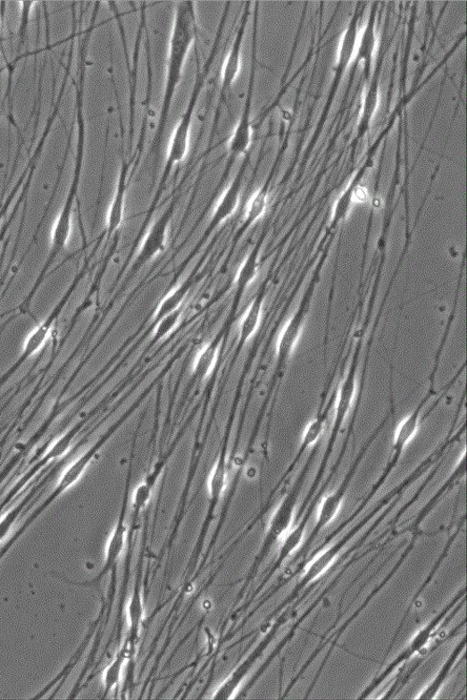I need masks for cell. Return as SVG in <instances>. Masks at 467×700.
I'll return each mask as SVG.
<instances>
[{
  "mask_svg": "<svg viewBox=\"0 0 467 700\" xmlns=\"http://www.w3.org/2000/svg\"><path fill=\"white\" fill-rule=\"evenodd\" d=\"M360 4L354 11V13L350 21V23L343 34L338 54V64L336 74H341L348 66H350L353 55L355 52L356 45L359 39L358 22L361 16Z\"/></svg>",
  "mask_w": 467,
  "mask_h": 700,
  "instance_id": "obj_24",
  "label": "cell"
},
{
  "mask_svg": "<svg viewBox=\"0 0 467 700\" xmlns=\"http://www.w3.org/2000/svg\"><path fill=\"white\" fill-rule=\"evenodd\" d=\"M229 463L226 450H222L209 477V506L204 521L212 522L216 508L225 493L228 484Z\"/></svg>",
  "mask_w": 467,
  "mask_h": 700,
  "instance_id": "obj_21",
  "label": "cell"
},
{
  "mask_svg": "<svg viewBox=\"0 0 467 700\" xmlns=\"http://www.w3.org/2000/svg\"><path fill=\"white\" fill-rule=\"evenodd\" d=\"M252 2H247L245 8H243L232 46L227 56L225 64H223L215 121L216 120L218 121L221 105L223 104V102H225L228 93L230 91L240 72L243 43H245L247 26L252 14Z\"/></svg>",
  "mask_w": 467,
  "mask_h": 700,
  "instance_id": "obj_15",
  "label": "cell"
},
{
  "mask_svg": "<svg viewBox=\"0 0 467 700\" xmlns=\"http://www.w3.org/2000/svg\"><path fill=\"white\" fill-rule=\"evenodd\" d=\"M251 152L252 150H250L245 155V157H243L241 166L238 169L234 179L230 183L226 192L222 194L218 204H216V207L213 210L212 215L211 221L204 236H203V238H201V242L205 241L209 235H211L218 228V226L227 221L236 212L239 204L240 195L243 188V180H245L246 173L251 161Z\"/></svg>",
  "mask_w": 467,
  "mask_h": 700,
  "instance_id": "obj_16",
  "label": "cell"
},
{
  "mask_svg": "<svg viewBox=\"0 0 467 700\" xmlns=\"http://www.w3.org/2000/svg\"><path fill=\"white\" fill-rule=\"evenodd\" d=\"M197 34L196 4L194 2L176 3L170 39L164 94L162 97L157 127L150 152L155 160L160 155L173 99L180 84L187 58L194 43H196Z\"/></svg>",
  "mask_w": 467,
  "mask_h": 700,
  "instance_id": "obj_1",
  "label": "cell"
},
{
  "mask_svg": "<svg viewBox=\"0 0 467 700\" xmlns=\"http://www.w3.org/2000/svg\"><path fill=\"white\" fill-rule=\"evenodd\" d=\"M421 531H419V532H413V538H412V540H411V543L408 545V546H407V547H405V549L404 550V552H403V553H402V554L400 555V558H399L398 562L396 563V565H395V566H394V568L391 570V571L388 573V576H386V578L383 579V581H382L380 584H379V585H378V586H377V587H376V588H374V589L371 591V594H370V595L367 596V599H365V601H364V602H363V604H362L359 606V608H358V609H357V610H356V611H355V612H354V613H353V614H352V615L349 617V619H348L346 621H345V622L343 623V625H342V626H340V628H339V629H337V631H336V632H335V633H334V634H333V635L330 637V639H332V638H335V640L333 641V643H332V646H331V647H330V649H329V653L327 654V656H326V658H324V661H323L322 664L321 665V667H320V669H319V671H318V673H317V675L315 676V678H314V680H313V684H312L311 688H309V690L307 691V693H306V696H304V698H307V697H309V695H311L312 691L313 690V688H314V687H315V685H316V683H317V681H318V679H319V677H320V675H321V671H322V670H323L324 666H326V665H327V662H328V661H329V657H330V655L332 654V653H333V651H334V648H335V646H336V644H337V643H338V641L340 639V638H341V636L343 635V633H344L345 631H346V630H347V629L350 627V625H351V624H352V623H353V622H354V621L357 619V617L359 616V614H360V613H361V612H363V611L365 609V607H367V606L370 604V603H371V602L373 600L374 596H375L376 595H378V594L379 593V591H380V590H381V589H382V588H384L386 585H388V582H390V580H391V579L394 578L395 574H396L397 571L400 569V567H401V566H402V564L404 562V561H405V560H407V558L409 557L410 554H411V553H412V551L414 549V547H415V544H416V542H417L418 538L421 537Z\"/></svg>",
  "mask_w": 467,
  "mask_h": 700,
  "instance_id": "obj_18",
  "label": "cell"
},
{
  "mask_svg": "<svg viewBox=\"0 0 467 700\" xmlns=\"http://www.w3.org/2000/svg\"><path fill=\"white\" fill-rule=\"evenodd\" d=\"M360 350H361V344L357 346L351 366L348 370V373L346 377H345L344 380L340 384L339 388L338 390V398H337L338 403L336 404V414L331 428L330 436L329 438L326 449H324L322 459L316 471V475L313 479V482L309 489L307 496L304 497V499L303 500L299 511L296 514V519L294 521V523H297L299 520L302 518L303 513L304 512V511H306L310 503L313 499L316 492L320 488L321 480L324 475H326L329 461L333 455L335 446L338 438V436L340 434L344 421L345 420H346L347 416L350 413L352 404L354 396L356 395V389H357V369L359 363Z\"/></svg>",
  "mask_w": 467,
  "mask_h": 700,
  "instance_id": "obj_5",
  "label": "cell"
},
{
  "mask_svg": "<svg viewBox=\"0 0 467 700\" xmlns=\"http://www.w3.org/2000/svg\"><path fill=\"white\" fill-rule=\"evenodd\" d=\"M330 409H331V402L324 409L322 406H319L316 417L308 424L306 429H304L303 438L300 446L298 447V450L296 452V454L293 459V461L291 462V463L289 464V466L288 467L286 472L283 473V476L279 481V483L274 488L271 496L269 499L270 501L273 498L275 493L279 490V488L281 487L283 482H286L287 479L290 477V475H292V472L295 471L298 462L304 455V453H306V451L311 446H314V444H316L317 441L320 439L324 426H326V422L329 418Z\"/></svg>",
  "mask_w": 467,
  "mask_h": 700,
  "instance_id": "obj_20",
  "label": "cell"
},
{
  "mask_svg": "<svg viewBox=\"0 0 467 700\" xmlns=\"http://www.w3.org/2000/svg\"><path fill=\"white\" fill-rule=\"evenodd\" d=\"M83 425L84 422L80 421V423L77 424L69 431H67L66 434L61 436L48 449L44 460L46 462H51L59 458H63L64 455H66L67 452L72 446L79 429L83 428Z\"/></svg>",
  "mask_w": 467,
  "mask_h": 700,
  "instance_id": "obj_35",
  "label": "cell"
},
{
  "mask_svg": "<svg viewBox=\"0 0 467 700\" xmlns=\"http://www.w3.org/2000/svg\"><path fill=\"white\" fill-rule=\"evenodd\" d=\"M262 240L250 251L247 257L241 263L236 275V295L234 307L237 308L249 286L255 280L259 271Z\"/></svg>",
  "mask_w": 467,
  "mask_h": 700,
  "instance_id": "obj_23",
  "label": "cell"
},
{
  "mask_svg": "<svg viewBox=\"0 0 467 700\" xmlns=\"http://www.w3.org/2000/svg\"><path fill=\"white\" fill-rule=\"evenodd\" d=\"M131 472H132V462L130 463V468L128 471L123 503H121L118 519L116 521V523L114 525V528L113 529V532L111 534L110 539L106 546L105 561L103 565V568H101V570L95 576V578L90 580H87L83 582H75V581H70L63 578H60V576L58 575L59 579H63L64 582L74 587L89 588H97L101 584V582H103V580L106 578V576L109 575L110 573L115 575L121 555V554L124 553L128 541L129 527L127 525V514H128V507H129V489L131 484Z\"/></svg>",
  "mask_w": 467,
  "mask_h": 700,
  "instance_id": "obj_10",
  "label": "cell"
},
{
  "mask_svg": "<svg viewBox=\"0 0 467 700\" xmlns=\"http://www.w3.org/2000/svg\"><path fill=\"white\" fill-rule=\"evenodd\" d=\"M132 656L127 643L119 649L113 662L107 666L104 674V696L107 697L118 686L121 681V672H123L126 662Z\"/></svg>",
  "mask_w": 467,
  "mask_h": 700,
  "instance_id": "obj_32",
  "label": "cell"
},
{
  "mask_svg": "<svg viewBox=\"0 0 467 700\" xmlns=\"http://www.w3.org/2000/svg\"><path fill=\"white\" fill-rule=\"evenodd\" d=\"M182 313H184V310H182V307H180L179 310L157 321L154 329L153 342L157 343L171 336V334L176 330V328L179 325Z\"/></svg>",
  "mask_w": 467,
  "mask_h": 700,
  "instance_id": "obj_36",
  "label": "cell"
},
{
  "mask_svg": "<svg viewBox=\"0 0 467 700\" xmlns=\"http://www.w3.org/2000/svg\"><path fill=\"white\" fill-rule=\"evenodd\" d=\"M465 598V588H462L433 619L420 629L413 638L410 644L405 646L401 653L395 658V660L386 667L381 672L373 679L371 683L364 688V690L358 696L360 699L369 697L373 691L379 688V686L388 679L399 666L407 663L412 658L424 649L426 646L432 639L438 626L446 619L455 606L458 605L463 599Z\"/></svg>",
  "mask_w": 467,
  "mask_h": 700,
  "instance_id": "obj_9",
  "label": "cell"
},
{
  "mask_svg": "<svg viewBox=\"0 0 467 700\" xmlns=\"http://www.w3.org/2000/svg\"><path fill=\"white\" fill-rule=\"evenodd\" d=\"M176 209V200H173L168 209L156 220L144 241H142L137 256L131 267V275L140 271L167 248L170 226Z\"/></svg>",
  "mask_w": 467,
  "mask_h": 700,
  "instance_id": "obj_14",
  "label": "cell"
},
{
  "mask_svg": "<svg viewBox=\"0 0 467 700\" xmlns=\"http://www.w3.org/2000/svg\"><path fill=\"white\" fill-rule=\"evenodd\" d=\"M223 7L225 8H223L221 12V16L217 27V31L213 41V45L211 49V53L204 65H203V68L200 65L198 51L197 48L196 47V71L194 86L190 94L188 106L184 113H182V115L180 116L178 125L173 132L170 143L165 168L163 172H162L156 192L154 194V199L150 205L148 217H151L154 214L157 207V204L161 199L162 195H163V192L167 187L168 180L171 175L174 167L176 166V164L184 162L188 154L191 129L193 125L195 112L197 107L201 93L203 89H204L205 88L206 82L213 70L216 57L220 52L223 32H225L226 25L229 16V12L231 9V3L228 2Z\"/></svg>",
  "mask_w": 467,
  "mask_h": 700,
  "instance_id": "obj_2",
  "label": "cell"
},
{
  "mask_svg": "<svg viewBox=\"0 0 467 700\" xmlns=\"http://www.w3.org/2000/svg\"><path fill=\"white\" fill-rule=\"evenodd\" d=\"M266 291L261 289L252 301L245 316L242 317L239 324L238 342L237 354H240L243 347L257 332L261 324L263 315V305L265 301Z\"/></svg>",
  "mask_w": 467,
  "mask_h": 700,
  "instance_id": "obj_22",
  "label": "cell"
},
{
  "mask_svg": "<svg viewBox=\"0 0 467 700\" xmlns=\"http://www.w3.org/2000/svg\"><path fill=\"white\" fill-rule=\"evenodd\" d=\"M465 646L466 640L464 637L463 639L455 646L450 656L446 658V661L441 667L438 673L433 679L432 682L420 693V695L417 696V699H434L437 697L446 680H448V678L454 665L456 664L458 658L465 649Z\"/></svg>",
  "mask_w": 467,
  "mask_h": 700,
  "instance_id": "obj_27",
  "label": "cell"
},
{
  "mask_svg": "<svg viewBox=\"0 0 467 700\" xmlns=\"http://www.w3.org/2000/svg\"><path fill=\"white\" fill-rule=\"evenodd\" d=\"M390 408L388 411V413L385 414L384 418L380 421L378 426L374 429L371 432V435L368 438L367 441L363 443L360 451L358 452L357 456L354 460L353 463H351L349 470L345 475L343 480L339 484V486L328 496L326 498L323 499L322 503L321 504V507L318 512V518L316 524L310 534V537L304 542L300 549V551L296 554L294 561L290 562L289 567L298 563L297 568L296 571L289 576L288 579L282 581L283 585L288 584L291 580H293L296 575H298L304 569V561H306V555L309 553L310 549L312 548L314 541L319 537L321 531L326 529L338 516V512L340 511L345 497H346L348 490L353 483V480L356 475V472L364 459L367 456L369 451L376 442V440L380 436L381 432L384 430L386 426H388L392 419L396 417V405H395V396H394V390H393V384L391 383L390 387Z\"/></svg>",
  "mask_w": 467,
  "mask_h": 700,
  "instance_id": "obj_3",
  "label": "cell"
},
{
  "mask_svg": "<svg viewBox=\"0 0 467 700\" xmlns=\"http://www.w3.org/2000/svg\"><path fill=\"white\" fill-rule=\"evenodd\" d=\"M193 285V279L190 278L185 281L180 282L171 289L168 295L162 299L157 310L154 315V323L155 324L161 319L179 310L182 307V304L188 298Z\"/></svg>",
  "mask_w": 467,
  "mask_h": 700,
  "instance_id": "obj_30",
  "label": "cell"
},
{
  "mask_svg": "<svg viewBox=\"0 0 467 700\" xmlns=\"http://www.w3.org/2000/svg\"><path fill=\"white\" fill-rule=\"evenodd\" d=\"M160 473L161 470L155 467L151 473H149V476L146 477L145 481L138 484L134 490L132 498L134 521L137 520L140 512L147 507Z\"/></svg>",
  "mask_w": 467,
  "mask_h": 700,
  "instance_id": "obj_34",
  "label": "cell"
},
{
  "mask_svg": "<svg viewBox=\"0 0 467 700\" xmlns=\"http://www.w3.org/2000/svg\"><path fill=\"white\" fill-rule=\"evenodd\" d=\"M376 10H377V4H375V8L373 6L369 18V22L367 25H365L363 31L361 35L359 46H358L357 56L355 59L356 63H360V62H363L365 68L364 73L365 75L368 76L371 73L373 54L377 45L376 34H375Z\"/></svg>",
  "mask_w": 467,
  "mask_h": 700,
  "instance_id": "obj_28",
  "label": "cell"
},
{
  "mask_svg": "<svg viewBox=\"0 0 467 700\" xmlns=\"http://www.w3.org/2000/svg\"><path fill=\"white\" fill-rule=\"evenodd\" d=\"M404 491V486L399 483L379 501L376 506L370 513L367 514V516H365L349 532L345 534L344 538L329 547L327 551H324L322 554H321L319 557L315 559V561L312 560L309 562L307 563L309 568L306 572L304 573L303 578L298 581V583L293 588L292 592L288 596V598L284 600L276 608V610L278 612H281L284 610V608H287L288 605L292 604L299 596V593L304 588H306L313 580H316L318 578H320L321 574H322L324 571H327L329 567H330L334 562L337 555L339 554L342 548H344V546H346L355 537V535L365 525H367L386 505L391 504L396 498L402 496Z\"/></svg>",
  "mask_w": 467,
  "mask_h": 700,
  "instance_id": "obj_7",
  "label": "cell"
},
{
  "mask_svg": "<svg viewBox=\"0 0 467 700\" xmlns=\"http://www.w3.org/2000/svg\"><path fill=\"white\" fill-rule=\"evenodd\" d=\"M463 524H464V519L460 521L457 529L454 531V533L452 535V537L448 539V541H446V546H445L441 554L439 555V558L436 562V563L434 565V568L432 569L429 578L425 579L423 584L420 587L418 592L413 596V601H412V603H411L407 612H405V614L404 615L403 620L401 621V623H400L397 630L396 631V633L394 635L392 643L389 646V647L388 649V652H386L383 661H385L386 658L388 657V654L391 653L393 647L395 646V645H396V643L397 641V638H398V636H399V634H400V632H401V630L403 629V626H404L405 621H407V617L409 616V614L411 612V609L413 606L414 603L418 600L419 596L424 591L426 587H428L431 583L433 576H435L436 572L438 571V570L439 569L441 564L444 562L446 558L448 557V554H449L450 550H451V548L453 546V544L457 539L458 535L460 534L461 529H462Z\"/></svg>",
  "mask_w": 467,
  "mask_h": 700,
  "instance_id": "obj_29",
  "label": "cell"
},
{
  "mask_svg": "<svg viewBox=\"0 0 467 700\" xmlns=\"http://www.w3.org/2000/svg\"><path fill=\"white\" fill-rule=\"evenodd\" d=\"M19 4H20V10H21V14H20L19 38H20V46H22L24 44L26 34L29 25L30 12L34 5L36 4V3L20 2Z\"/></svg>",
  "mask_w": 467,
  "mask_h": 700,
  "instance_id": "obj_38",
  "label": "cell"
},
{
  "mask_svg": "<svg viewBox=\"0 0 467 700\" xmlns=\"http://www.w3.org/2000/svg\"><path fill=\"white\" fill-rule=\"evenodd\" d=\"M437 395L438 391L436 388L429 387L428 393L421 399L412 413L402 420L397 425L394 435L390 458L384 465L379 479L371 487L368 496H365L360 504L363 508H365L370 504L376 496V494L384 486L386 481H388L392 475V472L398 466L405 447L414 439L418 434L421 424L425 420V417L422 416L424 407L428 404L429 400Z\"/></svg>",
  "mask_w": 467,
  "mask_h": 700,
  "instance_id": "obj_8",
  "label": "cell"
},
{
  "mask_svg": "<svg viewBox=\"0 0 467 700\" xmlns=\"http://www.w3.org/2000/svg\"><path fill=\"white\" fill-rule=\"evenodd\" d=\"M307 306L308 302L303 301L279 335L277 346V375L287 366L299 341L308 315Z\"/></svg>",
  "mask_w": 467,
  "mask_h": 700,
  "instance_id": "obj_19",
  "label": "cell"
},
{
  "mask_svg": "<svg viewBox=\"0 0 467 700\" xmlns=\"http://www.w3.org/2000/svg\"><path fill=\"white\" fill-rule=\"evenodd\" d=\"M273 173L265 183L252 196L246 210L245 217L239 229L240 233H245L252 228L261 218L265 215L268 208L270 188Z\"/></svg>",
  "mask_w": 467,
  "mask_h": 700,
  "instance_id": "obj_25",
  "label": "cell"
},
{
  "mask_svg": "<svg viewBox=\"0 0 467 700\" xmlns=\"http://www.w3.org/2000/svg\"><path fill=\"white\" fill-rule=\"evenodd\" d=\"M220 343L213 340L203 346L199 350L193 365V378L196 380L207 379L217 363Z\"/></svg>",
  "mask_w": 467,
  "mask_h": 700,
  "instance_id": "obj_31",
  "label": "cell"
},
{
  "mask_svg": "<svg viewBox=\"0 0 467 700\" xmlns=\"http://www.w3.org/2000/svg\"><path fill=\"white\" fill-rule=\"evenodd\" d=\"M124 133L123 126H121V167L113 199L107 215L106 233L108 237H112L119 230L125 217L131 162H128L126 158Z\"/></svg>",
  "mask_w": 467,
  "mask_h": 700,
  "instance_id": "obj_17",
  "label": "cell"
},
{
  "mask_svg": "<svg viewBox=\"0 0 467 700\" xmlns=\"http://www.w3.org/2000/svg\"><path fill=\"white\" fill-rule=\"evenodd\" d=\"M84 277L85 271L79 273L75 277L72 283L68 288L67 292L63 295V297L59 299L48 316L33 329V331L28 336L24 343L21 354H20V356L6 371V372L2 377H0V388H2L17 372L20 367H21L29 359L37 354L39 350L45 346L52 335L56 321L60 315L63 314L67 304L77 289L80 280H82Z\"/></svg>",
  "mask_w": 467,
  "mask_h": 700,
  "instance_id": "obj_11",
  "label": "cell"
},
{
  "mask_svg": "<svg viewBox=\"0 0 467 700\" xmlns=\"http://www.w3.org/2000/svg\"><path fill=\"white\" fill-rule=\"evenodd\" d=\"M141 579L138 573L129 604V632L127 645L133 655L142 621H144V598L141 594Z\"/></svg>",
  "mask_w": 467,
  "mask_h": 700,
  "instance_id": "obj_26",
  "label": "cell"
},
{
  "mask_svg": "<svg viewBox=\"0 0 467 700\" xmlns=\"http://www.w3.org/2000/svg\"><path fill=\"white\" fill-rule=\"evenodd\" d=\"M259 3L254 4L252 47H251V64L249 72V82L245 104L241 111V115L237 123L236 129L229 142L228 161L220 185L225 181L236 162L240 156H245L251 150L253 141L254 125L252 121L253 103L254 98L256 73L258 67V29H259Z\"/></svg>",
  "mask_w": 467,
  "mask_h": 700,
  "instance_id": "obj_6",
  "label": "cell"
},
{
  "mask_svg": "<svg viewBox=\"0 0 467 700\" xmlns=\"http://www.w3.org/2000/svg\"><path fill=\"white\" fill-rule=\"evenodd\" d=\"M125 419L117 421L111 427L105 434L101 437L84 454L77 458L63 473V476L57 481L54 490L50 494V496L46 500L45 504L49 507L60 496H63L67 490L75 486L80 479L83 478L86 471L98 454L99 451L103 449L105 445L113 437L119 427L123 424Z\"/></svg>",
  "mask_w": 467,
  "mask_h": 700,
  "instance_id": "obj_13",
  "label": "cell"
},
{
  "mask_svg": "<svg viewBox=\"0 0 467 700\" xmlns=\"http://www.w3.org/2000/svg\"><path fill=\"white\" fill-rule=\"evenodd\" d=\"M291 608L289 607L286 612L278 617L276 622L272 625L270 631L267 633L263 639L257 645L254 650L223 681L219 688L214 691L213 699H230L238 691L239 686L245 681L246 677L253 669L254 664L260 660L261 656L267 650L268 646L273 641L276 634L283 624L289 621L292 614Z\"/></svg>",
  "mask_w": 467,
  "mask_h": 700,
  "instance_id": "obj_12",
  "label": "cell"
},
{
  "mask_svg": "<svg viewBox=\"0 0 467 700\" xmlns=\"http://www.w3.org/2000/svg\"><path fill=\"white\" fill-rule=\"evenodd\" d=\"M381 68L380 61L378 63V68L376 70L377 74L374 75L373 80L371 82L370 90L368 95L365 96V99L363 102L361 120L358 125V138L363 137L365 133L368 132L371 122L372 121L373 114L378 107L379 103V70Z\"/></svg>",
  "mask_w": 467,
  "mask_h": 700,
  "instance_id": "obj_33",
  "label": "cell"
},
{
  "mask_svg": "<svg viewBox=\"0 0 467 700\" xmlns=\"http://www.w3.org/2000/svg\"><path fill=\"white\" fill-rule=\"evenodd\" d=\"M0 27H2V21H0Z\"/></svg>",
  "mask_w": 467,
  "mask_h": 700,
  "instance_id": "obj_39",
  "label": "cell"
},
{
  "mask_svg": "<svg viewBox=\"0 0 467 700\" xmlns=\"http://www.w3.org/2000/svg\"><path fill=\"white\" fill-rule=\"evenodd\" d=\"M320 447L321 445L319 444L313 446L310 456L308 457L306 462H304V465L299 472V475L295 480L292 488L275 511L269 523L265 538H263L261 547L258 550V553L256 554L245 579H243L242 586L236 596L234 608L237 607V605L243 599V596H245L247 589L255 579L260 571L261 565L267 560L271 550L292 527L298 498L303 489L304 481H306L313 464L318 455Z\"/></svg>",
  "mask_w": 467,
  "mask_h": 700,
  "instance_id": "obj_4",
  "label": "cell"
},
{
  "mask_svg": "<svg viewBox=\"0 0 467 700\" xmlns=\"http://www.w3.org/2000/svg\"><path fill=\"white\" fill-rule=\"evenodd\" d=\"M31 496L20 503L17 506L13 507L4 516L0 519V544H2L7 538L12 529H13L20 514L23 512Z\"/></svg>",
  "mask_w": 467,
  "mask_h": 700,
  "instance_id": "obj_37",
  "label": "cell"
}]
</instances>
